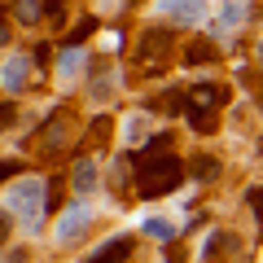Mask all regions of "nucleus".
<instances>
[{"label":"nucleus","instance_id":"nucleus-6","mask_svg":"<svg viewBox=\"0 0 263 263\" xmlns=\"http://www.w3.org/2000/svg\"><path fill=\"white\" fill-rule=\"evenodd\" d=\"M189 101L202 105V110H206V105L215 110V105H224V101H228V88H219V84H197L193 92H189Z\"/></svg>","mask_w":263,"mask_h":263},{"label":"nucleus","instance_id":"nucleus-13","mask_svg":"<svg viewBox=\"0 0 263 263\" xmlns=\"http://www.w3.org/2000/svg\"><path fill=\"white\" fill-rule=\"evenodd\" d=\"M44 22L62 27V22H66V0H44Z\"/></svg>","mask_w":263,"mask_h":263},{"label":"nucleus","instance_id":"nucleus-9","mask_svg":"<svg viewBox=\"0 0 263 263\" xmlns=\"http://www.w3.org/2000/svg\"><path fill=\"white\" fill-rule=\"evenodd\" d=\"M167 9L180 22H193V18H202V0H167Z\"/></svg>","mask_w":263,"mask_h":263},{"label":"nucleus","instance_id":"nucleus-20","mask_svg":"<svg viewBox=\"0 0 263 263\" xmlns=\"http://www.w3.org/2000/svg\"><path fill=\"white\" fill-rule=\"evenodd\" d=\"M22 171V162H0V184H5V180H13Z\"/></svg>","mask_w":263,"mask_h":263},{"label":"nucleus","instance_id":"nucleus-4","mask_svg":"<svg viewBox=\"0 0 263 263\" xmlns=\"http://www.w3.org/2000/svg\"><path fill=\"white\" fill-rule=\"evenodd\" d=\"M132 246H136L132 237H114V241H105L88 263H127V259H132Z\"/></svg>","mask_w":263,"mask_h":263},{"label":"nucleus","instance_id":"nucleus-18","mask_svg":"<svg viewBox=\"0 0 263 263\" xmlns=\"http://www.w3.org/2000/svg\"><path fill=\"white\" fill-rule=\"evenodd\" d=\"M246 202H250V211L263 219V189H250V193H246Z\"/></svg>","mask_w":263,"mask_h":263},{"label":"nucleus","instance_id":"nucleus-2","mask_svg":"<svg viewBox=\"0 0 263 263\" xmlns=\"http://www.w3.org/2000/svg\"><path fill=\"white\" fill-rule=\"evenodd\" d=\"M9 202H13V211H22V215L35 219L40 206H44V197H40V180H18V184L9 189Z\"/></svg>","mask_w":263,"mask_h":263},{"label":"nucleus","instance_id":"nucleus-22","mask_svg":"<svg viewBox=\"0 0 263 263\" xmlns=\"http://www.w3.org/2000/svg\"><path fill=\"white\" fill-rule=\"evenodd\" d=\"M13 114H18L13 105H0V127H9V123H13Z\"/></svg>","mask_w":263,"mask_h":263},{"label":"nucleus","instance_id":"nucleus-7","mask_svg":"<svg viewBox=\"0 0 263 263\" xmlns=\"http://www.w3.org/2000/svg\"><path fill=\"white\" fill-rule=\"evenodd\" d=\"M31 57H9V62H5V88H13V92H18L22 84H27V75H31Z\"/></svg>","mask_w":263,"mask_h":263},{"label":"nucleus","instance_id":"nucleus-3","mask_svg":"<svg viewBox=\"0 0 263 263\" xmlns=\"http://www.w3.org/2000/svg\"><path fill=\"white\" fill-rule=\"evenodd\" d=\"M88 224H92V211L79 202V206H70V211L62 215V224H57V237H62V241H79V237L88 233Z\"/></svg>","mask_w":263,"mask_h":263},{"label":"nucleus","instance_id":"nucleus-16","mask_svg":"<svg viewBox=\"0 0 263 263\" xmlns=\"http://www.w3.org/2000/svg\"><path fill=\"white\" fill-rule=\"evenodd\" d=\"M145 233H149V237H162V241H167V237H176V228H171L167 219H149V224H145Z\"/></svg>","mask_w":263,"mask_h":263},{"label":"nucleus","instance_id":"nucleus-17","mask_svg":"<svg viewBox=\"0 0 263 263\" xmlns=\"http://www.w3.org/2000/svg\"><path fill=\"white\" fill-rule=\"evenodd\" d=\"M92 31H97V18H84V22H79L75 31H70V44H84V40L92 35Z\"/></svg>","mask_w":263,"mask_h":263},{"label":"nucleus","instance_id":"nucleus-10","mask_svg":"<svg viewBox=\"0 0 263 263\" xmlns=\"http://www.w3.org/2000/svg\"><path fill=\"white\" fill-rule=\"evenodd\" d=\"M70 180H75L79 193H88V189L97 184V167H92V158H79V167H75V176H70Z\"/></svg>","mask_w":263,"mask_h":263},{"label":"nucleus","instance_id":"nucleus-11","mask_svg":"<svg viewBox=\"0 0 263 263\" xmlns=\"http://www.w3.org/2000/svg\"><path fill=\"white\" fill-rule=\"evenodd\" d=\"M13 13H18V22H35V18H44V0H13Z\"/></svg>","mask_w":263,"mask_h":263},{"label":"nucleus","instance_id":"nucleus-21","mask_svg":"<svg viewBox=\"0 0 263 263\" xmlns=\"http://www.w3.org/2000/svg\"><path fill=\"white\" fill-rule=\"evenodd\" d=\"M9 241V211H0V246Z\"/></svg>","mask_w":263,"mask_h":263},{"label":"nucleus","instance_id":"nucleus-15","mask_svg":"<svg viewBox=\"0 0 263 263\" xmlns=\"http://www.w3.org/2000/svg\"><path fill=\"white\" fill-rule=\"evenodd\" d=\"M224 27H237V22H241V0H224Z\"/></svg>","mask_w":263,"mask_h":263},{"label":"nucleus","instance_id":"nucleus-23","mask_svg":"<svg viewBox=\"0 0 263 263\" xmlns=\"http://www.w3.org/2000/svg\"><path fill=\"white\" fill-rule=\"evenodd\" d=\"M9 44V27H5V22H0V48Z\"/></svg>","mask_w":263,"mask_h":263},{"label":"nucleus","instance_id":"nucleus-19","mask_svg":"<svg viewBox=\"0 0 263 263\" xmlns=\"http://www.w3.org/2000/svg\"><path fill=\"white\" fill-rule=\"evenodd\" d=\"M48 53H53L48 44H35V48H31V62H35V66H48Z\"/></svg>","mask_w":263,"mask_h":263},{"label":"nucleus","instance_id":"nucleus-1","mask_svg":"<svg viewBox=\"0 0 263 263\" xmlns=\"http://www.w3.org/2000/svg\"><path fill=\"white\" fill-rule=\"evenodd\" d=\"M184 167H180L176 154H162V149H149L136 158V193L141 197H162L180 184Z\"/></svg>","mask_w":263,"mask_h":263},{"label":"nucleus","instance_id":"nucleus-14","mask_svg":"<svg viewBox=\"0 0 263 263\" xmlns=\"http://www.w3.org/2000/svg\"><path fill=\"white\" fill-rule=\"evenodd\" d=\"M193 176H197V180H215V176H219V162H215V158H197V162H193Z\"/></svg>","mask_w":263,"mask_h":263},{"label":"nucleus","instance_id":"nucleus-8","mask_svg":"<svg viewBox=\"0 0 263 263\" xmlns=\"http://www.w3.org/2000/svg\"><path fill=\"white\" fill-rule=\"evenodd\" d=\"M211 57H215V44H211V40H189V48H184L189 66H206Z\"/></svg>","mask_w":263,"mask_h":263},{"label":"nucleus","instance_id":"nucleus-12","mask_svg":"<svg viewBox=\"0 0 263 263\" xmlns=\"http://www.w3.org/2000/svg\"><path fill=\"white\" fill-rule=\"evenodd\" d=\"M184 114H189V123H193V132H215V119H211L202 105H193V101H184Z\"/></svg>","mask_w":263,"mask_h":263},{"label":"nucleus","instance_id":"nucleus-5","mask_svg":"<svg viewBox=\"0 0 263 263\" xmlns=\"http://www.w3.org/2000/svg\"><path fill=\"white\" fill-rule=\"evenodd\" d=\"M171 31H145L141 35V57H149V62H162V53H171Z\"/></svg>","mask_w":263,"mask_h":263}]
</instances>
